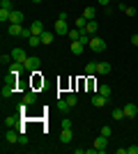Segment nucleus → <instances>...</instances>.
Masks as SVG:
<instances>
[{
    "label": "nucleus",
    "mask_w": 138,
    "mask_h": 154,
    "mask_svg": "<svg viewBox=\"0 0 138 154\" xmlns=\"http://www.w3.org/2000/svg\"><path fill=\"white\" fill-rule=\"evenodd\" d=\"M55 35L58 37H67L69 35V26H67V14L65 12H60V16H58V21H55Z\"/></svg>",
    "instance_id": "f257e3e1"
},
{
    "label": "nucleus",
    "mask_w": 138,
    "mask_h": 154,
    "mask_svg": "<svg viewBox=\"0 0 138 154\" xmlns=\"http://www.w3.org/2000/svg\"><path fill=\"white\" fill-rule=\"evenodd\" d=\"M87 46H90V51H94V53H104L106 51V42L101 37H97V35L90 39V44H87Z\"/></svg>",
    "instance_id": "f03ea898"
},
{
    "label": "nucleus",
    "mask_w": 138,
    "mask_h": 154,
    "mask_svg": "<svg viewBox=\"0 0 138 154\" xmlns=\"http://www.w3.org/2000/svg\"><path fill=\"white\" fill-rule=\"evenodd\" d=\"M14 92H16V78H9V81L2 85V92H0V94H2V99H9Z\"/></svg>",
    "instance_id": "7ed1b4c3"
},
{
    "label": "nucleus",
    "mask_w": 138,
    "mask_h": 154,
    "mask_svg": "<svg viewBox=\"0 0 138 154\" xmlns=\"http://www.w3.org/2000/svg\"><path fill=\"white\" fill-rule=\"evenodd\" d=\"M94 149H97L99 154H101V152H106V149H108V138L99 134L97 138H94Z\"/></svg>",
    "instance_id": "20e7f679"
},
{
    "label": "nucleus",
    "mask_w": 138,
    "mask_h": 154,
    "mask_svg": "<svg viewBox=\"0 0 138 154\" xmlns=\"http://www.w3.org/2000/svg\"><path fill=\"white\" fill-rule=\"evenodd\" d=\"M12 62H21V64H26V60H28V55H26V51L23 48H12Z\"/></svg>",
    "instance_id": "39448f33"
},
{
    "label": "nucleus",
    "mask_w": 138,
    "mask_h": 154,
    "mask_svg": "<svg viewBox=\"0 0 138 154\" xmlns=\"http://www.w3.org/2000/svg\"><path fill=\"white\" fill-rule=\"evenodd\" d=\"M23 23H9V28H7V32H9V37H21L23 35Z\"/></svg>",
    "instance_id": "423d86ee"
},
{
    "label": "nucleus",
    "mask_w": 138,
    "mask_h": 154,
    "mask_svg": "<svg viewBox=\"0 0 138 154\" xmlns=\"http://www.w3.org/2000/svg\"><path fill=\"white\" fill-rule=\"evenodd\" d=\"M106 103H108V97H104V94H92V106H94V108H104Z\"/></svg>",
    "instance_id": "0eeeda50"
},
{
    "label": "nucleus",
    "mask_w": 138,
    "mask_h": 154,
    "mask_svg": "<svg viewBox=\"0 0 138 154\" xmlns=\"http://www.w3.org/2000/svg\"><path fill=\"white\" fill-rule=\"evenodd\" d=\"M122 110H124V117H127V120H133V117L138 115V106H136V103H127Z\"/></svg>",
    "instance_id": "6e6552de"
},
{
    "label": "nucleus",
    "mask_w": 138,
    "mask_h": 154,
    "mask_svg": "<svg viewBox=\"0 0 138 154\" xmlns=\"http://www.w3.org/2000/svg\"><path fill=\"white\" fill-rule=\"evenodd\" d=\"M39 67V58L37 55H28V60H26V71H35Z\"/></svg>",
    "instance_id": "1a4fd4ad"
},
{
    "label": "nucleus",
    "mask_w": 138,
    "mask_h": 154,
    "mask_svg": "<svg viewBox=\"0 0 138 154\" xmlns=\"http://www.w3.org/2000/svg\"><path fill=\"white\" fill-rule=\"evenodd\" d=\"M72 138H74L72 129H60V143H65V145H69V143H72Z\"/></svg>",
    "instance_id": "9d476101"
},
{
    "label": "nucleus",
    "mask_w": 138,
    "mask_h": 154,
    "mask_svg": "<svg viewBox=\"0 0 138 154\" xmlns=\"http://www.w3.org/2000/svg\"><path fill=\"white\" fill-rule=\"evenodd\" d=\"M30 30H32V35L41 37V35H44V23H41V21H32V23H30Z\"/></svg>",
    "instance_id": "9b49d317"
},
{
    "label": "nucleus",
    "mask_w": 138,
    "mask_h": 154,
    "mask_svg": "<svg viewBox=\"0 0 138 154\" xmlns=\"http://www.w3.org/2000/svg\"><path fill=\"white\" fill-rule=\"evenodd\" d=\"M83 30H85L87 35H90V37H94V35H97V30H99V23H97V19H94V21H87V26L83 28Z\"/></svg>",
    "instance_id": "f8f14e48"
},
{
    "label": "nucleus",
    "mask_w": 138,
    "mask_h": 154,
    "mask_svg": "<svg viewBox=\"0 0 138 154\" xmlns=\"http://www.w3.org/2000/svg\"><path fill=\"white\" fill-rule=\"evenodd\" d=\"M19 138H21V134H16L14 129H9V131H5V140L9 143V145H14V143H19Z\"/></svg>",
    "instance_id": "ddd939ff"
},
{
    "label": "nucleus",
    "mask_w": 138,
    "mask_h": 154,
    "mask_svg": "<svg viewBox=\"0 0 138 154\" xmlns=\"http://www.w3.org/2000/svg\"><path fill=\"white\" fill-rule=\"evenodd\" d=\"M23 103H28V106L37 103V92H35V90H28L26 94H23Z\"/></svg>",
    "instance_id": "4468645a"
},
{
    "label": "nucleus",
    "mask_w": 138,
    "mask_h": 154,
    "mask_svg": "<svg viewBox=\"0 0 138 154\" xmlns=\"http://www.w3.org/2000/svg\"><path fill=\"white\" fill-rule=\"evenodd\" d=\"M55 37H58L55 32H48V30H44V35H41V44H44V46H51Z\"/></svg>",
    "instance_id": "2eb2a0df"
},
{
    "label": "nucleus",
    "mask_w": 138,
    "mask_h": 154,
    "mask_svg": "<svg viewBox=\"0 0 138 154\" xmlns=\"http://www.w3.org/2000/svg\"><path fill=\"white\" fill-rule=\"evenodd\" d=\"M97 74H101V76L111 74V62H97Z\"/></svg>",
    "instance_id": "dca6fc26"
},
{
    "label": "nucleus",
    "mask_w": 138,
    "mask_h": 154,
    "mask_svg": "<svg viewBox=\"0 0 138 154\" xmlns=\"http://www.w3.org/2000/svg\"><path fill=\"white\" fill-rule=\"evenodd\" d=\"M9 71H12L14 76H19L21 71H26V64H21V62H12V64H9Z\"/></svg>",
    "instance_id": "f3484780"
},
{
    "label": "nucleus",
    "mask_w": 138,
    "mask_h": 154,
    "mask_svg": "<svg viewBox=\"0 0 138 154\" xmlns=\"http://www.w3.org/2000/svg\"><path fill=\"white\" fill-rule=\"evenodd\" d=\"M9 23H23V12H19V9H12Z\"/></svg>",
    "instance_id": "a211bd4d"
},
{
    "label": "nucleus",
    "mask_w": 138,
    "mask_h": 154,
    "mask_svg": "<svg viewBox=\"0 0 138 154\" xmlns=\"http://www.w3.org/2000/svg\"><path fill=\"white\" fill-rule=\"evenodd\" d=\"M85 51V44H81V42H72V53L74 55H83Z\"/></svg>",
    "instance_id": "6ab92c4d"
},
{
    "label": "nucleus",
    "mask_w": 138,
    "mask_h": 154,
    "mask_svg": "<svg viewBox=\"0 0 138 154\" xmlns=\"http://www.w3.org/2000/svg\"><path fill=\"white\" fill-rule=\"evenodd\" d=\"M83 16H85L87 21H94L97 19V9H94V7H85V9H83Z\"/></svg>",
    "instance_id": "aec40b11"
},
{
    "label": "nucleus",
    "mask_w": 138,
    "mask_h": 154,
    "mask_svg": "<svg viewBox=\"0 0 138 154\" xmlns=\"http://www.w3.org/2000/svg\"><path fill=\"white\" fill-rule=\"evenodd\" d=\"M58 108H60V113H69V110H72V106H69V101H67V99H58Z\"/></svg>",
    "instance_id": "412c9836"
},
{
    "label": "nucleus",
    "mask_w": 138,
    "mask_h": 154,
    "mask_svg": "<svg viewBox=\"0 0 138 154\" xmlns=\"http://www.w3.org/2000/svg\"><path fill=\"white\" fill-rule=\"evenodd\" d=\"M9 16H12V9H2V7H0V21H2V23H9Z\"/></svg>",
    "instance_id": "4be33fe9"
},
{
    "label": "nucleus",
    "mask_w": 138,
    "mask_h": 154,
    "mask_svg": "<svg viewBox=\"0 0 138 154\" xmlns=\"http://www.w3.org/2000/svg\"><path fill=\"white\" fill-rule=\"evenodd\" d=\"M97 92H99V94H104V97H108V99H111V94H113V92H111V85H99Z\"/></svg>",
    "instance_id": "5701e85b"
},
{
    "label": "nucleus",
    "mask_w": 138,
    "mask_h": 154,
    "mask_svg": "<svg viewBox=\"0 0 138 154\" xmlns=\"http://www.w3.org/2000/svg\"><path fill=\"white\" fill-rule=\"evenodd\" d=\"M39 44H41V37H37V35H32V37L28 39V46H30V48H37Z\"/></svg>",
    "instance_id": "b1692460"
},
{
    "label": "nucleus",
    "mask_w": 138,
    "mask_h": 154,
    "mask_svg": "<svg viewBox=\"0 0 138 154\" xmlns=\"http://www.w3.org/2000/svg\"><path fill=\"white\" fill-rule=\"evenodd\" d=\"M85 74L87 76H94V74H97V62H87L85 64Z\"/></svg>",
    "instance_id": "393cba45"
},
{
    "label": "nucleus",
    "mask_w": 138,
    "mask_h": 154,
    "mask_svg": "<svg viewBox=\"0 0 138 154\" xmlns=\"http://www.w3.org/2000/svg\"><path fill=\"white\" fill-rule=\"evenodd\" d=\"M111 115H113V120H115V122H120V120H124V110H122V108H115Z\"/></svg>",
    "instance_id": "a878e982"
},
{
    "label": "nucleus",
    "mask_w": 138,
    "mask_h": 154,
    "mask_svg": "<svg viewBox=\"0 0 138 154\" xmlns=\"http://www.w3.org/2000/svg\"><path fill=\"white\" fill-rule=\"evenodd\" d=\"M67 37L72 39V42H78V39H81V30H78V28H74V30H69V35H67Z\"/></svg>",
    "instance_id": "bb28decb"
},
{
    "label": "nucleus",
    "mask_w": 138,
    "mask_h": 154,
    "mask_svg": "<svg viewBox=\"0 0 138 154\" xmlns=\"http://www.w3.org/2000/svg\"><path fill=\"white\" fill-rule=\"evenodd\" d=\"M65 99H67V101H69V106H72V108H74V106H76V103H78V97L74 94V92H69V94H67Z\"/></svg>",
    "instance_id": "cd10ccee"
},
{
    "label": "nucleus",
    "mask_w": 138,
    "mask_h": 154,
    "mask_svg": "<svg viewBox=\"0 0 138 154\" xmlns=\"http://www.w3.org/2000/svg\"><path fill=\"white\" fill-rule=\"evenodd\" d=\"M85 26H87V19H85V16H78V19H76V28H78V30H83Z\"/></svg>",
    "instance_id": "c85d7f7f"
},
{
    "label": "nucleus",
    "mask_w": 138,
    "mask_h": 154,
    "mask_svg": "<svg viewBox=\"0 0 138 154\" xmlns=\"http://www.w3.org/2000/svg\"><path fill=\"white\" fill-rule=\"evenodd\" d=\"M99 134H101V136H106V138H111L113 129H111V127H101V129H99Z\"/></svg>",
    "instance_id": "c756f323"
},
{
    "label": "nucleus",
    "mask_w": 138,
    "mask_h": 154,
    "mask_svg": "<svg viewBox=\"0 0 138 154\" xmlns=\"http://www.w3.org/2000/svg\"><path fill=\"white\" fill-rule=\"evenodd\" d=\"M16 120H19L16 115H7L5 117V124H7V127H12V124H16Z\"/></svg>",
    "instance_id": "7c9ffc66"
},
{
    "label": "nucleus",
    "mask_w": 138,
    "mask_h": 154,
    "mask_svg": "<svg viewBox=\"0 0 138 154\" xmlns=\"http://www.w3.org/2000/svg\"><path fill=\"white\" fill-rule=\"evenodd\" d=\"M60 129H72V120H69V117H65V120L60 122Z\"/></svg>",
    "instance_id": "2f4dec72"
},
{
    "label": "nucleus",
    "mask_w": 138,
    "mask_h": 154,
    "mask_svg": "<svg viewBox=\"0 0 138 154\" xmlns=\"http://www.w3.org/2000/svg\"><path fill=\"white\" fill-rule=\"evenodd\" d=\"M0 7H2V9H14V7H12V0H0Z\"/></svg>",
    "instance_id": "473e14b6"
},
{
    "label": "nucleus",
    "mask_w": 138,
    "mask_h": 154,
    "mask_svg": "<svg viewBox=\"0 0 138 154\" xmlns=\"http://www.w3.org/2000/svg\"><path fill=\"white\" fill-rule=\"evenodd\" d=\"M19 145H23V147L28 145V136H26V134H21V138H19Z\"/></svg>",
    "instance_id": "72a5a7b5"
},
{
    "label": "nucleus",
    "mask_w": 138,
    "mask_h": 154,
    "mask_svg": "<svg viewBox=\"0 0 138 154\" xmlns=\"http://www.w3.org/2000/svg\"><path fill=\"white\" fill-rule=\"evenodd\" d=\"M127 154H138V145H131V147H127Z\"/></svg>",
    "instance_id": "f704fd0d"
},
{
    "label": "nucleus",
    "mask_w": 138,
    "mask_h": 154,
    "mask_svg": "<svg viewBox=\"0 0 138 154\" xmlns=\"http://www.w3.org/2000/svg\"><path fill=\"white\" fill-rule=\"evenodd\" d=\"M124 14H127V16H136V9H133V7H127Z\"/></svg>",
    "instance_id": "c9c22d12"
},
{
    "label": "nucleus",
    "mask_w": 138,
    "mask_h": 154,
    "mask_svg": "<svg viewBox=\"0 0 138 154\" xmlns=\"http://www.w3.org/2000/svg\"><path fill=\"white\" fill-rule=\"evenodd\" d=\"M97 2H99L101 7H108V2H111V0H97Z\"/></svg>",
    "instance_id": "e433bc0d"
},
{
    "label": "nucleus",
    "mask_w": 138,
    "mask_h": 154,
    "mask_svg": "<svg viewBox=\"0 0 138 154\" xmlns=\"http://www.w3.org/2000/svg\"><path fill=\"white\" fill-rule=\"evenodd\" d=\"M131 44H133V46H138V35H133V37H131Z\"/></svg>",
    "instance_id": "4c0bfd02"
},
{
    "label": "nucleus",
    "mask_w": 138,
    "mask_h": 154,
    "mask_svg": "<svg viewBox=\"0 0 138 154\" xmlns=\"http://www.w3.org/2000/svg\"><path fill=\"white\" fill-rule=\"evenodd\" d=\"M32 2H41V0H32Z\"/></svg>",
    "instance_id": "58836bf2"
},
{
    "label": "nucleus",
    "mask_w": 138,
    "mask_h": 154,
    "mask_svg": "<svg viewBox=\"0 0 138 154\" xmlns=\"http://www.w3.org/2000/svg\"><path fill=\"white\" fill-rule=\"evenodd\" d=\"M118 2H120V0H118Z\"/></svg>",
    "instance_id": "ea45409f"
}]
</instances>
